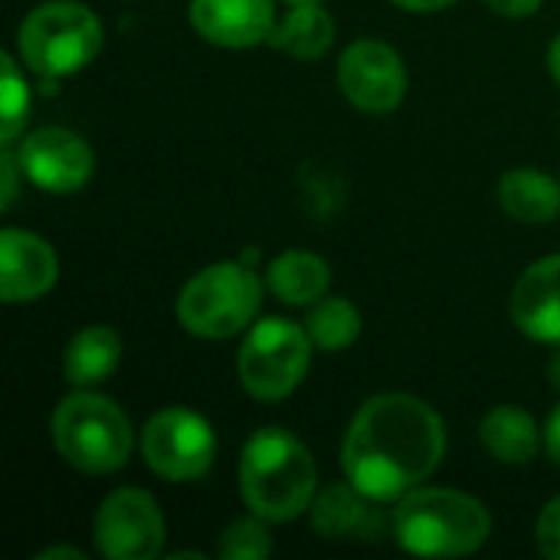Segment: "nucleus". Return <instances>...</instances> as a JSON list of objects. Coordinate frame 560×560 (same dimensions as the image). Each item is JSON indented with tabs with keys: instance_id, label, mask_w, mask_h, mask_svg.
Instances as JSON below:
<instances>
[{
	"instance_id": "nucleus-1",
	"label": "nucleus",
	"mask_w": 560,
	"mask_h": 560,
	"mask_svg": "<svg viewBox=\"0 0 560 560\" xmlns=\"http://www.w3.org/2000/svg\"><path fill=\"white\" fill-rule=\"evenodd\" d=\"M446 453L440 413L413 394H377L351 420L341 469L361 492L394 502L427 482Z\"/></svg>"
},
{
	"instance_id": "nucleus-2",
	"label": "nucleus",
	"mask_w": 560,
	"mask_h": 560,
	"mask_svg": "<svg viewBox=\"0 0 560 560\" xmlns=\"http://www.w3.org/2000/svg\"><path fill=\"white\" fill-rule=\"evenodd\" d=\"M240 492L262 522H292L312 509L318 469L302 440L282 427H266L249 436L240 459Z\"/></svg>"
},
{
	"instance_id": "nucleus-3",
	"label": "nucleus",
	"mask_w": 560,
	"mask_h": 560,
	"mask_svg": "<svg viewBox=\"0 0 560 560\" xmlns=\"http://www.w3.org/2000/svg\"><path fill=\"white\" fill-rule=\"evenodd\" d=\"M492 535L489 509L456 489H413L394 509V538L417 558H463Z\"/></svg>"
},
{
	"instance_id": "nucleus-4",
	"label": "nucleus",
	"mask_w": 560,
	"mask_h": 560,
	"mask_svg": "<svg viewBox=\"0 0 560 560\" xmlns=\"http://www.w3.org/2000/svg\"><path fill=\"white\" fill-rule=\"evenodd\" d=\"M49 433L59 456L72 469L89 476H105L121 469L135 446L131 420L125 417V410L108 397L82 394V390L56 407L49 420Z\"/></svg>"
},
{
	"instance_id": "nucleus-5",
	"label": "nucleus",
	"mask_w": 560,
	"mask_h": 560,
	"mask_svg": "<svg viewBox=\"0 0 560 560\" xmlns=\"http://www.w3.org/2000/svg\"><path fill=\"white\" fill-rule=\"evenodd\" d=\"M102 49L98 16L75 0H49L30 10L16 30V52L43 79L85 69Z\"/></svg>"
},
{
	"instance_id": "nucleus-6",
	"label": "nucleus",
	"mask_w": 560,
	"mask_h": 560,
	"mask_svg": "<svg viewBox=\"0 0 560 560\" xmlns=\"http://www.w3.org/2000/svg\"><path fill=\"white\" fill-rule=\"evenodd\" d=\"M259 302L262 282L246 262H213L180 289L177 322L197 338L223 341L256 318Z\"/></svg>"
},
{
	"instance_id": "nucleus-7",
	"label": "nucleus",
	"mask_w": 560,
	"mask_h": 560,
	"mask_svg": "<svg viewBox=\"0 0 560 560\" xmlns=\"http://www.w3.org/2000/svg\"><path fill=\"white\" fill-rule=\"evenodd\" d=\"M312 338L305 328L285 318L259 322L240 348L236 371L240 384L249 397L276 404L289 397L308 374L312 364Z\"/></svg>"
},
{
	"instance_id": "nucleus-8",
	"label": "nucleus",
	"mask_w": 560,
	"mask_h": 560,
	"mask_svg": "<svg viewBox=\"0 0 560 560\" xmlns=\"http://www.w3.org/2000/svg\"><path fill=\"white\" fill-rule=\"evenodd\" d=\"M141 453L151 472L167 482H194L210 472L217 459L213 427L184 407L154 413L141 433Z\"/></svg>"
},
{
	"instance_id": "nucleus-9",
	"label": "nucleus",
	"mask_w": 560,
	"mask_h": 560,
	"mask_svg": "<svg viewBox=\"0 0 560 560\" xmlns=\"http://www.w3.org/2000/svg\"><path fill=\"white\" fill-rule=\"evenodd\" d=\"M164 515L144 489H115L95 515V548L108 560H151L164 551Z\"/></svg>"
},
{
	"instance_id": "nucleus-10",
	"label": "nucleus",
	"mask_w": 560,
	"mask_h": 560,
	"mask_svg": "<svg viewBox=\"0 0 560 560\" xmlns=\"http://www.w3.org/2000/svg\"><path fill=\"white\" fill-rule=\"evenodd\" d=\"M338 85L354 108L387 115L407 95V69L394 46L381 39H358L341 52Z\"/></svg>"
},
{
	"instance_id": "nucleus-11",
	"label": "nucleus",
	"mask_w": 560,
	"mask_h": 560,
	"mask_svg": "<svg viewBox=\"0 0 560 560\" xmlns=\"http://www.w3.org/2000/svg\"><path fill=\"white\" fill-rule=\"evenodd\" d=\"M13 154L23 177L49 194H72L85 187L95 171V154L89 141L69 128H39L26 135Z\"/></svg>"
},
{
	"instance_id": "nucleus-12",
	"label": "nucleus",
	"mask_w": 560,
	"mask_h": 560,
	"mask_svg": "<svg viewBox=\"0 0 560 560\" xmlns=\"http://www.w3.org/2000/svg\"><path fill=\"white\" fill-rule=\"evenodd\" d=\"M312 528L328 541L377 545L394 535V512L381 499L361 492L354 482H335L312 502Z\"/></svg>"
},
{
	"instance_id": "nucleus-13",
	"label": "nucleus",
	"mask_w": 560,
	"mask_h": 560,
	"mask_svg": "<svg viewBox=\"0 0 560 560\" xmlns=\"http://www.w3.org/2000/svg\"><path fill=\"white\" fill-rule=\"evenodd\" d=\"M59 279V259L52 246L26 230L0 233V295L7 305L33 302L46 295Z\"/></svg>"
},
{
	"instance_id": "nucleus-14",
	"label": "nucleus",
	"mask_w": 560,
	"mask_h": 560,
	"mask_svg": "<svg viewBox=\"0 0 560 560\" xmlns=\"http://www.w3.org/2000/svg\"><path fill=\"white\" fill-rule=\"evenodd\" d=\"M190 23L207 43L246 49L269 43L279 20L272 0H190Z\"/></svg>"
},
{
	"instance_id": "nucleus-15",
	"label": "nucleus",
	"mask_w": 560,
	"mask_h": 560,
	"mask_svg": "<svg viewBox=\"0 0 560 560\" xmlns=\"http://www.w3.org/2000/svg\"><path fill=\"white\" fill-rule=\"evenodd\" d=\"M512 322L522 335L560 345V256L528 266L512 289Z\"/></svg>"
},
{
	"instance_id": "nucleus-16",
	"label": "nucleus",
	"mask_w": 560,
	"mask_h": 560,
	"mask_svg": "<svg viewBox=\"0 0 560 560\" xmlns=\"http://www.w3.org/2000/svg\"><path fill=\"white\" fill-rule=\"evenodd\" d=\"M482 446L492 459L509 466H525L538 456L545 443V430H538L535 417L518 407H495L486 413L479 427Z\"/></svg>"
},
{
	"instance_id": "nucleus-17",
	"label": "nucleus",
	"mask_w": 560,
	"mask_h": 560,
	"mask_svg": "<svg viewBox=\"0 0 560 560\" xmlns=\"http://www.w3.org/2000/svg\"><path fill=\"white\" fill-rule=\"evenodd\" d=\"M499 203L518 223H551L560 213V180L535 167H512L499 180Z\"/></svg>"
},
{
	"instance_id": "nucleus-18",
	"label": "nucleus",
	"mask_w": 560,
	"mask_h": 560,
	"mask_svg": "<svg viewBox=\"0 0 560 560\" xmlns=\"http://www.w3.org/2000/svg\"><path fill=\"white\" fill-rule=\"evenodd\" d=\"M266 282L272 295L285 305H315L331 285V269L322 256L305 249H289L269 262Z\"/></svg>"
},
{
	"instance_id": "nucleus-19",
	"label": "nucleus",
	"mask_w": 560,
	"mask_h": 560,
	"mask_svg": "<svg viewBox=\"0 0 560 560\" xmlns=\"http://www.w3.org/2000/svg\"><path fill=\"white\" fill-rule=\"evenodd\" d=\"M121 361V338L108 325H92L82 328L62 358V374L72 387H95L115 374Z\"/></svg>"
},
{
	"instance_id": "nucleus-20",
	"label": "nucleus",
	"mask_w": 560,
	"mask_h": 560,
	"mask_svg": "<svg viewBox=\"0 0 560 560\" xmlns=\"http://www.w3.org/2000/svg\"><path fill=\"white\" fill-rule=\"evenodd\" d=\"M269 43L292 59H322L335 43V20L322 3H292V10L276 23Z\"/></svg>"
},
{
	"instance_id": "nucleus-21",
	"label": "nucleus",
	"mask_w": 560,
	"mask_h": 560,
	"mask_svg": "<svg viewBox=\"0 0 560 560\" xmlns=\"http://www.w3.org/2000/svg\"><path fill=\"white\" fill-rule=\"evenodd\" d=\"M305 331L308 338L315 341V348L335 354V351H345L358 341L361 335V312L341 299V295H331V299H318L315 308L308 312V322H305Z\"/></svg>"
},
{
	"instance_id": "nucleus-22",
	"label": "nucleus",
	"mask_w": 560,
	"mask_h": 560,
	"mask_svg": "<svg viewBox=\"0 0 560 560\" xmlns=\"http://www.w3.org/2000/svg\"><path fill=\"white\" fill-rule=\"evenodd\" d=\"M26 112H30V89L26 79L20 75L16 62L10 52L0 56V141L10 148L16 141V135L26 125Z\"/></svg>"
},
{
	"instance_id": "nucleus-23",
	"label": "nucleus",
	"mask_w": 560,
	"mask_h": 560,
	"mask_svg": "<svg viewBox=\"0 0 560 560\" xmlns=\"http://www.w3.org/2000/svg\"><path fill=\"white\" fill-rule=\"evenodd\" d=\"M220 558L223 560H266L272 555V538L262 525L259 515L233 522L223 535H220Z\"/></svg>"
},
{
	"instance_id": "nucleus-24",
	"label": "nucleus",
	"mask_w": 560,
	"mask_h": 560,
	"mask_svg": "<svg viewBox=\"0 0 560 560\" xmlns=\"http://www.w3.org/2000/svg\"><path fill=\"white\" fill-rule=\"evenodd\" d=\"M538 548L548 560H560V495L545 505L538 518Z\"/></svg>"
},
{
	"instance_id": "nucleus-25",
	"label": "nucleus",
	"mask_w": 560,
	"mask_h": 560,
	"mask_svg": "<svg viewBox=\"0 0 560 560\" xmlns=\"http://www.w3.org/2000/svg\"><path fill=\"white\" fill-rule=\"evenodd\" d=\"M16 171H20V161L13 151H7L3 144V154H0V174H3V197H0V207L10 210L13 207V197H16Z\"/></svg>"
},
{
	"instance_id": "nucleus-26",
	"label": "nucleus",
	"mask_w": 560,
	"mask_h": 560,
	"mask_svg": "<svg viewBox=\"0 0 560 560\" xmlns=\"http://www.w3.org/2000/svg\"><path fill=\"white\" fill-rule=\"evenodd\" d=\"M541 3H545V0H486L489 10H495V13H502V16H515V20L538 13Z\"/></svg>"
},
{
	"instance_id": "nucleus-27",
	"label": "nucleus",
	"mask_w": 560,
	"mask_h": 560,
	"mask_svg": "<svg viewBox=\"0 0 560 560\" xmlns=\"http://www.w3.org/2000/svg\"><path fill=\"white\" fill-rule=\"evenodd\" d=\"M545 450H548V456L560 466V404L551 410V417L545 423Z\"/></svg>"
},
{
	"instance_id": "nucleus-28",
	"label": "nucleus",
	"mask_w": 560,
	"mask_h": 560,
	"mask_svg": "<svg viewBox=\"0 0 560 560\" xmlns=\"http://www.w3.org/2000/svg\"><path fill=\"white\" fill-rule=\"evenodd\" d=\"M394 3L404 7V10H413V13H433V10H443V7H450L456 0H394Z\"/></svg>"
},
{
	"instance_id": "nucleus-29",
	"label": "nucleus",
	"mask_w": 560,
	"mask_h": 560,
	"mask_svg": "<svg viewBox=\"0 0 560 560\" xmlns=\"http://www.w3.org/2000/svg\"><path fill=\"white\" fill-rule=\"evenodd\" d=\"M59 558L85 560V555H82L79 548H46V551H39V555H36V560H59Z\"/></svg>"
},
{
	"instance_id": "nucleus-30",
	"label": "nucleus",
	"mask_w": 560,
	"mask_h": 560,
	"mask_svg": "<svg viewBox=\"0 0 560 560\" xmlns=\"http://www.w3.org/2000/svg\"><path fill=\"white\" fill-rule=\"evenodd\" d=\"M548 69H551V75L560 82V33L555 36L551 49H548Z\"/></svg>"
},
{
	"instance_id": "nucleus-31",
	"label": "nucleus",
	"mask_w": 560,
	"mask_h": 560,
	"mask_svg": "<svg viewBox=\"0 0 560 560\" xmlns=\"http://www.w3.org/2000/svg\"><path fill=\"white\" fill-rule=\"evenodd\" d=\"M548 381H551V384L560 390V345H558V351L551 354V361H548Z\"/></svg>"
},
{
	"instance_id": "nucleus-32",
	"label": "nucleus",
	"mask_w": 560,
	"mask_h": 560,
	"mask_svg": "<svg viewBox=\"0 0 560 560\" xmlns=\"http://www.w3.org/2000/svg\"><path fill=\"white\" fill-rule=\"evenodd\" d=\"M285 3H322V0H285Z\"/></svg>"
}]
</instances>
